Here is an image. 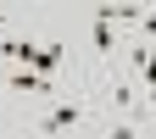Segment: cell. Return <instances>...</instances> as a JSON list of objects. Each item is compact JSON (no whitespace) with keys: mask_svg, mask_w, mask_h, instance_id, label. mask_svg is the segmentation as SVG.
Masks as SVG:
<instances>
[{"mask_svg":"<svg viewBox=\"0 0 156 139\" xmlns=\"http://www.w3.org/2000/svg\"><path fill=\"white\" fill-rule=\"evenodd\" d=\"M11 89H17V95H56L50 78H39V72H28V67H17V72H11Z\"/></svg>","mask_w":156,"mask_h":139,"instance_id":"3","label":"cell"},{"mask_svg":"<svg viewBox=\"0 0 156 139\" xmlns=\"http://www.w3.org/2000/svg\"><path fill=\"white\" fill-rule=\"evenodd\" d=\"M0 28H6V11H0Z\"/></svg>","mask_w":156,"mask_h":139,"instance_id":"8","label":"cell"},{"mask_svg":"<svg viewBox=\"0 0 156 139\" xmlns=\"http://www.w3.org/2000/svg\"><path fill=\"white\" fill-rule=\"evenodd\" d=\"M140 33H145V39H156V11H140Z\"/></svg>","mask_w":156,"mask_h":139,"instance_id":"7","label":"cell"},{"mask_svg":"<svg viewBox=\"0 0 156 139\" xmlns=\"http://www.w3.org/2000/svg\"><path fill=\"white\" fill-rule=\"evenodd\" d=\"M95 50H101V56H112V50H117V33H112L106 23H95Z\"/></svg>","mask_w":156,"mask_h":139,"instance_id":"5","label":"cell"},{"mask_svg":"<svg viewBox=\"0 0 156 139\" xmlns=\"http://www.w3.org/2000/svg\"><path fill=\"white\" fill-rule=\"evenodd\" d=\"M106 139H140V123H112Z\"/></svg>","mask_w":156,"mask_h":139,"instance_id":"6","label":"cell"},{"mask_svg":"<svg viewBox=\"0 0 156 139\" xmlns=\"http://www.w3.org/2000/svg\"><path fill=\"white\" fill-rule=\"evenodd\" d=\"M67 61V45L62 39H45V45H34V56H28V72H39V78H50L56 67Z\"/></svg>","mask_w":156,"mask_h":139,"instance_id":"2","label":"cell"},{"mask_svg":"<svg viewBox=\"0 0 156 139\" xmlns=\"http://www.w3.org/2000/svg\"><path fill=\"white\" fill-rule=\"evenodd\" d=\"M0 56L17 67H28V56H34V39H0Z\"/></svg>","mask_w":156,"mask_h":139,"instance_id":"4","label":"cell"},{"mask_svg":"<svg viewBox=\"0 0 156 139\" xmlns=\"http://www.w3.org/2000/svg\"><path fill=\"white\" fill-rule=\"evenodd\" d=\"M84 123V106L78 100H56L50 111H45V123H39V134H67V128H78Z\"/></svg>","mask_w":156,"mask_h":139,"instance_id":"1","label":"cell"}]
</instances>
